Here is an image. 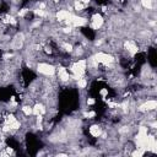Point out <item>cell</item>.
<instances>
[{
    "mask_svg": "<svg viewBox=\"0 0 157 157\" xmlns=\"http://www.w3.org/2000/svg\"><path fill=\"white\" fill-rule=\"evenodd\" d=\"M36 70L39 75L44 76V77H53L55 76L56 74V66L52 63H48V61H37V65H36Z\"/></svg>",
    "mask_w": 157,
    "mask_h": 157,
    "instance_id": "cell-1",
    "label": "cell"
},
{
    "mask_svg": "<svg viewBox=\"0 0 157 157\" xmlns=\"http://www.w3.org/2000/svg\"><path fill=\"white\" fill-rule=\"evenodd\" d=\"M104 25V17L102 16V13L99 12H93L91 15V21H90V26L93 31H98L103 27Z\"/></svg>",
    "mask_w": 157,
    "mask_h": 157,
    "instance_id": "cell-2",
    "label": "cell"
},
{
    "mask_svg": "<svg viewBox=\"0 0 157 157\" xmlns=\"http://www.w3.org/2000/svg\"><path fill=\"white\" fill-rule=\"evenodd\" d=\"M103 130H104V129L102 128L101 124L94 123V124H91V125H90V128H88V134H90L92 137L98 139V137L101 136V134H102Z\"/></svg>",
    "mask_w": 157,
    "mask_h": 157,
    "instance_id": "cell-3",
    "label": "cell"
}]
</instances>
